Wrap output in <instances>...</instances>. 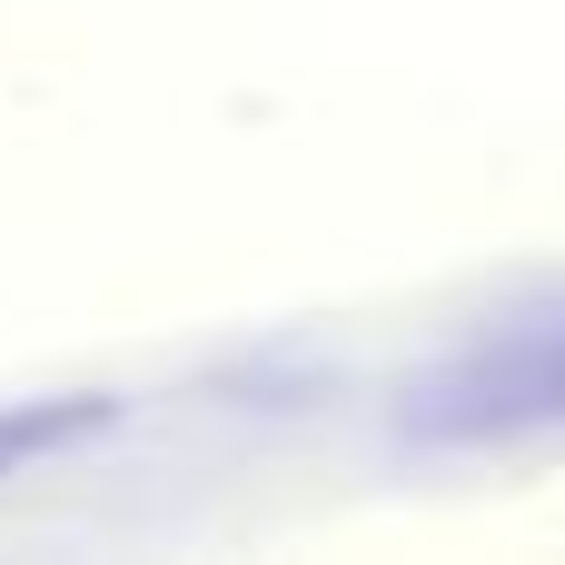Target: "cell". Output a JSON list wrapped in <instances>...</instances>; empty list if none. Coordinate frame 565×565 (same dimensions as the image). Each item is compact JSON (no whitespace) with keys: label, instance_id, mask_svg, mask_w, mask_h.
Segmentation results:
<instances>
[{"label":"cell","instance_id":"obj_1","mask_svg":"<svg viewBox=\"0 0 565 565\" xmlns=\"http://www.w3.org/2000/svg\"><path fill=\"white\" fill-rule=\"evenodd\" d=\"M536 427H565V328L487 338L407 387V437H427V447H497V437H536Z\"/></svg>","mask_w":565,"mask_h":565},{"label":"cell","instance_id":"obj_2","mask_svg":"<svg viewBox=\"0 0 565 565\" xmlns=\"http://www.w3.org/2000/svg\"><path fill=\"white\" fill-rule=\"evenodd\" d=\"M109 417H119L109 397H40V407H0V477H10V467H30V457H60V447L99 437Z\"/></svg>","mask_w":565,"mask_h":565}]
</instances>
